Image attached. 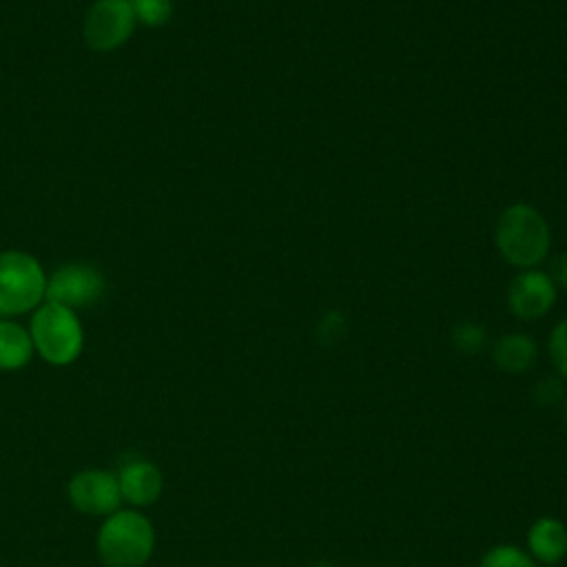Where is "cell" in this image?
<instances>
[{"label": "cell", "instance_id": "obj_15", "mask_svg": "<svg viewBox=\"0 0 567 567\" xmlns=\"http://www.w3.org/2000/svg\"><path fill=\"white\" fill-rule=\"evenodd\" d=\"M452 343L463 354H476L485 346V330L474 321H463L452 328Z\"/></svg>", "mask_w": 567, "mask_h": 567}, {"label": "cell", "instance_id": "obj_6", "mask_svg": "<svg viewBox=\"0 0 567 567\" xmlns=\"http://www.w3.org/2000/svg\"><path fill=\"white\" fill-rule=\"evenodd\" d=\"M106 288L102 272L89 264H66L60 266L44 288V297L51 303L66 308H84L95 303Z\"/></svg>", "mask_w": 567, "mask_h": 567}, {"label": "cell", "instance_id": "obj_2", "mask_svg": "<svg viewBox=\"0 0 567 567\" xmlns=\"http://www.w3.org/2000/svg\"><path fill=\"white\" fill-rule=\"evenodd\" d=\"M496 244L509 264L532 268L549 250V230L536 208L514 204L498 219Z\"/></svg>", "mask_w": 567, "mask_h": 567}, {"label": "cell", "instance_id": "obj_12", "mask_svg": "<svg viewBox=\"0 0 567 567\" xmlns=\"http://www.w3.org/2000/svg\"><path fill=\"white\" fill-rule=\"evenodd\" d=\"M35 348L31 341V334L13 323V321H0V370H20L24 368Z\"/></svg>", "mask_w": 567, "mask_h": 567}, {"label": "cell", "instance_id": "obj_11", "mask_svg": "<svg viewBox=\"0 0 567 567\" xmlns=\"http://www.w3.org/2000/svg\"><path fill=\"white\" fill-rule=\"evenodd\" d=\"M536 357H538L536 341L527 334H520V332L501 337L492 348L494 363L503 372H509V374L527 372L536 363Z\"/></svg>", "mask_w": 567, "mask_h": 567}, {"label": "cell", "instance_id": "obj_9", "mask_svg": "<svg viewBox=\"0 0 567 567\" xmlns=\"http://www.w3.org/2000/svg\"><path fill=\"white\" fill-rule=\"evenodd\" d=\"M117 483H120L122 501H126L135 507L153 505L159 498L162 487H164L159 467L148 461H128L120 470Z\"/></svg>", "mask_w": 567, "mask_h": 567}, {"label": "cell", "instance_id": "obj_10", "mask_svg": "<svg viewBox=\"0 0 567 567\" xmlns=\"http://www.w3.org/2000/svg\"><path fill=\"white\" fill-rule=\"evenodd\" d=\"M527 554L538 565H556L567 556V525L556 516H538L527 529Z\"/></svg>", "mask_w": 567, "mask_h": 567}, {"label": "cell", "instance_id": "obj_19", "mask_svg": "<svg viewBox=\"0 0 567 567\" xmlns=\"http://www.w3.org/2000/svg\"><path fill=\"white\" fill-rule=\"evenodd\" d=\"M310 567H337L334 563H330V560H317L315 565H310Z\"/></svg>", "mask_w": 567, "mask_h": 567}, {"label": "cell", "instance_id": "obj_13", "mask_svg": "<svg viewBox=\"0 0 567 567\" xmlns=\"http://www.w3.org/2000/svg\"><path fill=\"white\" fill-rule=\"evenodd\" d=\"M478 567H538V563L527 554V549L514 543H498L481 556Z\"/></svg>", "mask_w": 567, "mask_h": 567}, {"label": "cell", "instance_id": "obj_18", "mask_svg": "<svg viewBox=\"0 0 567 567\" xmlns=\"http://www.w3.org/2000/svg\"><path fill=\"white\" fill-rule=\"evenodd\" d=\"M554 275H556V279L567 288V255H560V257L556 259V264H554Z\"/></svg>", "mask_w": 567, "mask_h": 567}, {"label": "cell", "instance_id": "obj_20", "mask_svg": "<svg viewBox=\"0 0 567 567\" xmlns=\"http://www.w3.org/2000/svg\"><path fill=\"white\" fill-rule=\"evenodd\" d=\"M563 414H565V423H567V394L563 399Z\"/></svg>", "mask_w": 567, "mask_h": 567}, {"label": "cell", "instance_id": "obj_3", "mask_svg": "<svg viewBox=\"0 0 567 567\" xmlns=\"http://www.w3.org/2000/svg\"><path fill=\"white\" fill-rule=\"evenodd\" d=\"M31 341L35 352L51 365L73 363L84 346L78 315L60 303L47 301L31 317Z\"/></svg>", "mask_w": 567, "mask_h": 567}, {"label": "cell", "instance_id": "obj_1", "mask_svg": "<svg viewBox=\"0 0 567 567\" xmlns=\"http://www.w3.org/2000/svg\"><path fill=\"white\" fill-rule=\"evenodd\" d=\"M155 549L151 520L135 509L106 516L97 534V556L104 567H144Z\"/></svg>", "mask_w": 567, "mask_h": 567}, {"label": "cell", "instance_id": "obj_17", "mask_svg": "<svg viewBox=\"0 0 567 567\" xmlns=\"http://www.w3.org/2000/svg\"><path fill=\"white\" fill-rule=\"evenodd\" d=\"M534 399L540 405H556L565 399V388L560 377H545L534 385Z\"/></svg>", "mask_w": 567, "mask_h": 567}, {"label": "cell", "instance_id": "obj_14", "mask_svg": "<svg viewBox=\"0 0 567 567\" xmlns=\"http://www.w3.org/2000/svg\"><path fill=\"white\" fill-rule=\"evenodd\" d=\"M128 2L135 11V18L146 27H159L168 22V18L173 16L171 0H128Z\"/></svg>", "mask_w": 567, "mask_h": 567}, {"label": "cell", "instance_id": "obj_7", "mask_svg": "<svg viewBox=\"0 0 567 567\" xmlns=\"http://www.w3.org/2000/svg\"><path fill=\"white\" fill-rule=\"evenodd\" d=\"M69 501L82 514L109 516L122 503L117 476L104 470H84L71 478Z\"/></svg>", "mask_w": 567, "mask_h": 567}, {"label": "cell", "instance_id": "obj_8", "mask_svg": "<svg viewBox=\"0 0 567 567\" xmlns=\"http://www.w3.org/2000/svg\"><path fill=\"white\" fill-rule=\"evenodd\" d=\"M554 299H556L554 281L547 275L536 270L518 275L512 281L507 292V303L512 312L525 321H534L543 317L554 306Z\"/></svg>", "mask_w": 567, "mask_h": 567}, {"label": "cell", "instance_id": "obj_5", "mask_svg": "<svg viewBox=\"0 0 567 567\" xmlns=\"http://www.w3.org/2000/svg\"><path fill=\"white\" fill-rule=\"evenodd\" d=\"M135 11L128 0H97L84 18L82 35L93 51H113L122 47L135 29Z\"/></svg>", "mask_w": 567, "mask_h": 567}, {"label": "cell", "instance_id": "obj_16", "mask_svg": "<svg viewBox=\"0 0 567 567\" xmlns=\"http://www.w3.org/2000/svg\"><path fill=\"white\" fill-rule=\"evenodd\" d=\"M549 359L556 368V374L567 381V319L560 321L549 334Z\"/></svg>", "mask_w": 567, "mask_h": 567}, {"label": "cell", "instance_id": "obj_4", "mask_svg": "<svg viewBox=\"0 0 567 567\" xmlns=\"http://www.w3.org/2000/svg\"><path fill=\"white\" fill-rule=\"evenodd\" d=\"M47 288V275L35 257L22 250L0 252V315L33 310Z\"/></svg>", "mask_w": 567, "mask_h": 567}]
</instances>
